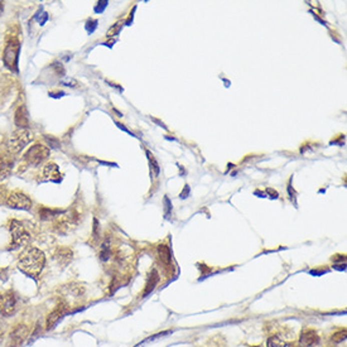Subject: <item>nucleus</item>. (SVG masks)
I'll use <instances>...</instances> for the list:
<instances>
[{
    "mask_svg": "<svg viewBox=\"0 0 347 347\" xmlns=\"http://www.w3.org/2000/svg\"><path fill=\"white\" fill-rule=\"evenodd\" d=\"M46 264V256L43 251L37 247H28L19 258L18 266L23 273L29 276H38L42 273Z\"/></svg>",
    "mask_w": 347,
    "mask_h": 347,
    "instance_id": "f257e3e1",
    "label": "nucleus"
},
{
    "mask_svg": "<svg viewBox=\"0 0 347 347\" xmlns=\"http://www.w3.org/2000/svg\"><path fill=\"white\" fill-rule=\"evenodd\" d=\"M33 133L29 129H17L9 138L8 148L12 153H19L33 140Z\"/></svg>",
    "mask_w": 347,
    "mask_h": 347,
    "instance_id": "f03ea898",
    "label": "nucleus"
},
{
    "mask_svg": "<svg viewBox=\"0 0 347 347\" xmlns=\"http://www.w3.org/2000/svg\"><path fill=\"white\" fill-rule=\"evenodd\" d=\"M9 230H11L12 235L11 249H19V247L28 245L31 236H29L28 231L24 229L22 222L17 220H12L11 224H9Z\"/></svg>",
    "mask_w": 347,
    "mask_h": 347,
    "instance_id": "7ed1b4c3",
    "label": "nucleus"
},
{
    "mask_svg": "<svg viewBox=\"0 0 347 347\" xmlns=\"http://www.w3.org/2000/svg\"><path fill=\"white\" fill-rule=\"evenodd\" d=\"M50 155V149L43 144L32 145L27 153L24 154V161L29 166H40L45 159H47Z\"/></svg>",
    "mask_w": 347,
    "mask_h": 347,
    "instance_id": "20e7f679",
    "label": "nucleus"
},
{
    "mask_svg": "<svg viewBox=\"0 0 347 347\" xmlns=\"http://www.w3.org/2000/svg\"><path fill=\"white\" fill-rule=\"evenodd\" d=\"M6 203L8 207L16 208V210H31L32 208V201L31 198L23 192L19 191H14V192L9 193L6 198Z\"/></svg>",
    "mask_w": 347,
    "mask_h": 347,
    "instance_id": "39448f33",
    "label": "nucleus"
},
{
    "mask_svg": "<svg viewBox=\"0 0 347 347\" xmlns=\"http://www.w3.org/2000/svg\"><path fill=\"white\" fill-rule=\"evenodd\" d=\"M18 52H19V43L17 40H11V42L7 45L6 51H4V62L7 67L12 70L17 69V62H18Z\"/></svg>",
    "mask_w": 347,
    "mask_h": 347,
    "instance_id": "423d86ee",
    "label": "nucleus"
},
{
    "mask_svg": "<svg viewBox=\"0 0 347 347\" xmlns=\"http://www.w3.org/2000/svg\"><path fill=\"white\" fill-rule=\"evenodd\" d=\"M17 298L12 293L0 295V314L4 317H11L17 312Z\"/></svg>",
    "mask_w": 347,
    "mask_h": 347,
    "instance_id": "0eeeda50",
    "label": "nucleus"
},
{
    "mask_svg": "<svg viewBox=\"0 0 347 347\" xmlns=\"http://www.w3.org/2000/svg\"><path fill=\"white\" fill-rule=\"evenodd\" d=\"M31 334V329L27 324H19L12 331L11 333V346L21 347L27 338Z\"/></svg>",
    "mask_w": 347,
    "mask_h": 347,
    "instance_id": "6e6552de",
    "label": "nucleus"
},
{
    "mask_svg": "<svg viewBox=\"0 0 347 347\" xmlns=\"http://www.w3.org/2000/svg\"><path fill=\"white\" fill-rule=\"evenodd\" d=\"M67 312V305L65 303L61 302L50 314L47 315V319H46V328L47 329H53L56 327V324L62 319V317L66 314Z\"/></svg>",
    "mask_w": 347,
    "mask_h": 347,
    "instance_id": "1a4fd4ad",
    "label": "nucleus"
},
{
    "mask_svg": "<svg viewBox=\"0 0 347 347\" xmlns=\"http://www.w3.org/2000/svg\"><path fill=\"white\" fill-rule=\"evenodd\" d=\"M319 342V337L317 332L313 329H305L300 333L299 344L302 347H314Z\"/></svg>",
    "mask_w": 347,
    "mask_h": 347,
    "instance_id": "9d476101",
    "label": "nucleus"
},
{
    "mask_svg": "<svg viewBox=\"0 0 347 347\" xmlns=\"http://www.w3.org/2000/svg\"><path fill=\"white\" fill-rule=\"evenodd\" d=\"M16 125L18 126V129H28L29 125V118L28 113H27V109L24 106H19L16 111Z\"/></svg>",
    "mask_w": 347,
    "mask_h": 347,
    "instance_id": "9b49d317",
    "label": "nucleus"
},
{
    "mask_svg": "<svg viewBox=\"0 0 347 347\" xmlns=\"http://www.w3.org/2000/svg\"><path fill=\"white\" fill-rule=\"evenodd\" d=\"M43 177H45V179H47V181H60L61 179V173H60V169H58L57 164L55 163H48L47 166L43 168Z\"/></svg>",
    "mask_w": 347,
    "mask_h": 347,
    "instance_id": "f8f14e48",
    "label": "nucleus"
},
{
    "mask_svg": "<svg viewBox=\"0 0 347 347\" xmlns=\"http://www.w3.org/2000/svg\"><path fill=\"white\" fill-rule=\"evenodd\" d=\"M158 251V256H159V260H161V263L163 264V265L169 266L172 263V254H171V250H169V247L167 246V245H159L157 249Z\"/></svg>",
    "mask_w": 347,
    "mask_h": 347,
    "instance_id": "ddd939ff",
    "label": "nucleus"
},
{
    "mask_svg": "<svg viewBox=\"0 0 347 347\" xmlns=\"http://www.w3.org/2000/svg\"><path fill=\"white\" fill-rule=\"evenodd\" d=\"M158 281H159V274H158V271L155 270V269H153L152 273H150L149 278H148L147 284H145V289L144 293H143V295L144 297H147L149 293H152L153 290H154V288L157 287Z\"/></svg>",
    "mask_w": 347,
    "mask_h": 347,
    "instance_id": "4468645a",
    "label": "nucleus"
},
{
    "mask_svg": "<svg viewBox=\"0 0 347 347\" xmlns=\"http://www.w3.org/2000/svg\"><path fill=\"white\" fill-rule=\"evenodd\" d=\"M12 172V162L8 157L0 154V181L6 179Z\"/></svg>",
    "mask_w": 347,
    "mask_h": 347,
    "instance_id": "2eb2a0df",
    "label": "nucleus"
},
{
    "mask_svg": "<svg viewBox=\"0 0 347 347\" xmlns=\"http://www.w3.org/2000/svg\"><path fill=\"white\" fill-rule=\"evenodd\" d=\"M268 347H290L285 339L280 336H273L268 339Z\"/></svg>",
    "mask_w": 347,
    "mask_h": 347,
    "instance_id": "dca6fc26",
    "label": "nucleus"
},
{
    "mask_svg": "<svg viewBox=\"0 0 347 347\" xmlns=\"http://www.w3.org/2000/svg\"><path fill=\"white\" fill-rule=\"evenodd\" d=\"M346 334H347L346 329H341V331H338V332H336V333L332 334L331 339L333 342H336V343H338V342H342L344 338H346Z\"/></svg>",
    "mask_w": 347,
    "mask_h": 347,
    "instance_id": "f3484780",
    "label": "nucleus"
},
{
    "mask_svg": "<svg viewBox=\"0 0 347 347\" xmlns=\"http://www.w3.org/2000/svg\"><path fill=\"white\" fill-rule=\"evenodd\" d=\"M148 153V155H149V159H150V164H152V167H153V169H154V174H155V177L159 174V166H158V163H157V161L154 159V157H152V154H150L149 152H147Z\"/></svg>",
    "mask_w": 347,
    "mask_h": 347,
    "instance_id": "a211bd4d",
    "label": "nucleus"
},
{
    "mask_svg": "<svg viewBox=\"0 0 347 347\" xmlns=\"http://www.w3.org/2000/svg\"><path fill=\"white\" fill-rule=\"evenodd\" d=\"M119 31H120V23H116V26L108 32V36H115Z\"/></svg>",
    "mask_w": 347,
    "mask_h": 347,
    "instance_id": "6ab92c4d",
    "label": "nucleus"
},
{
    "mask_svg": "<svg viewBox=\"0 0 347 347\" xmlns=\"http://www.w3.org/2000/svg\"><path fill=\"white\" fill-rule=\"evenodd\" d=\"M7 197V191L3 186H0V203L3 202L4 198Z\"/></svg>",
    "mask_w": 347,
    "mask_h": 347,
    "instance_id": "aec40b11",
    "label": "nucleus"
},
{
    "mask_svg": "<svg viewBox=\"0 0 347 347\" xmlns=\"http://www.w3.org/2000/svg\"><path fill=\"white\" fill-rule=\"evenodd\" d=\"M2 12H3V3L0 2V14H2Z\"/></svg>",
    "mask_w": 347,
    "mask_h": 347,
    "instance_id": "412c9836",
    "label": "nucleus"
},
{
    "mask_svg": "<svg viewBox=\"0 0 347 347\" xmlns=\"http://www.w3.org/2000/svg\"><path fill=\"white\" fill-rule=\"evenodd\" d=\"M250 347H261V346H250Z\"/></svg>",
    "mask_w": 347,
    "mask_h": 347,
    "instance_id": "4be33fe9",
    "label": "nucleus"
}]
</instances>
